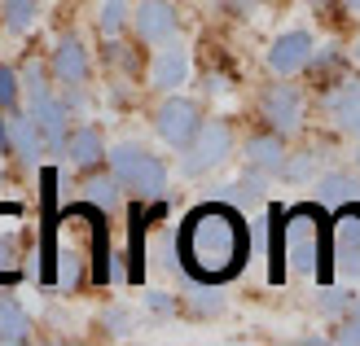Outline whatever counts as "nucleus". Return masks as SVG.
Masks as SVG:
<instances>
[{
	"instance_id": "nucleus-1",
	"label": "nucleus",
	"mask_w": 360,
	"mask_h": 346,
	"mask_svg": "<svg viewBox=\"0 0 360 346\" xmlns=\"http://www.w3.org/2000/svg\"><path fill=\"white\" fill-rule=\"evenodd\" d=\"M246 250H250V237H246L242 215L220 202L193 211L185 228H180V263L207 285L238 277L246 263Z\"/></svg>"
},
{
	"instance_id": "nucleus-2",
	"label": "nucleus",
	"mask_w": 360,
	"mask_h": 346,
	"mask_svg": "<svg viewBox=\"0 0 360 346\" xmlns=\"http://www.w3.org/2000/svg\"><path fill=\"white\" fill-rule=\"evenodd\" d=\"M110 175L119 180V189L136 193L141 202H154V197L167 193V167L163 158H154L150 149H141V145L123 140L110 149Z\"/></svg>"
},
{
	"instance_id": "nucleus-3",
	"label": "nucleus",
	"mask_w": 360,
	"mask_h": 346,
	"mask_svg": "<svg viewBox=\"0 0 360 346\" xmlns=\"http://www.w3.org/2000/svg\"><path fill=\"white\" fill-rule=\"evenodd\" d=\"M22 93H27V114H31V123L40 127L44 149L49 154H62L66 132H70V114H66L62 97H53V88H49V79H44L40 66H27L22 70Z\"/></svg>"
},
{
	"instance_id": "nucleus-4",
	"label": "nucleus",
	"mask_w": 360,
	"mask_h": 346,
	"mask_svg": "<svg viewBox=\"0 0 360 346\" xmlns=\"http://www.w3.org/2000/svg\"><path fill=\"white\" fill-rule=\"evenodd\" d=\"M277 215V250H281V263H290L295 272H316L321 267V220L312 211H290L281 220V211H273Z\"/></svg>"
},
{
	"instance_id": "nucleus-5",
	"label": "nucleus",
	"mask_w": 360,
	"mask_h": 346,
	"mask_svg": "<svg viewBox=\"0 0 360 346\" xmlns=\"http://www.w3.org/2000/svg\"><path fill=\"white\" fill-rule=\"evenodd\" d=\"M233 158V127L229 123H207L193 132V140L185 145V158H180V175H211L215 167H224V162Z\"/></svg>"
},
{
	"instance_id": "nucleus-6",
	"label": "nucleus",
	"mask_w": 360,
	"mask_h": 346,
	"mask_svg": "<svg viewBox=\"0 0 360 346\" xmlns=\"http://www.w3.org/2000/svg\"><path fill=\"white\" fill-rule=\"evenodd\" d=\"M198 127H202V110H198V101H189V97H167L154 114V132L163 136L172 149H185Z\"/></svg>"
},
{
	"instance_id": "nucleus-7",
	"label": "nucleus",
	"mask_w": 360,
	"mask_h": 346,
	"mask_svg": "<svg viewBox=\"0 0 360 346\" xmlns=\"http://www.w3.org/2000/svg\"><path fill=\"white\" fill-rule=\"evenodd\" d=\"M128 22H132V31H136V40H146V44H167V40H176V31H180V13H176L172 0H141Z\"/></svg>"
},
{
	"instance_id": "nucleus-8",
	"label": "nucleus",
	"mask_w": 360,
	"mask_h": 346,
	"mask_svg": "<svg viewBox=\"0 0 360 346\" xmlns=\"http://www.w3.org/2000/svg\"><path fill=\"white\" fill-rule=\"evenodd\" d=\"M27 259V224L18 206H0V281H18Z\"/></svg>"
},
{
	"instance_id": "nucleus-9",
	"label": "nucleus",
	"mask_w": 360,
	"mask_h": 346,
	"mask_svg": "<svg viewBox=\"0 0 360 346\" xmlns=\"http://www.w3.org/2000/svg\"><path fill=\"white\" fill-rule=\"evenodd\" d=\"M259 110H264L268 127L285 136V132H295V127L303 123V97H299V88H290V84H273V88H264Z\"/></svg>"
},
{
	"instance_id": "nucleus-10",
	"label": "nucleus",
	"mask_w": 360,
	"mask_h": 346,
	"mask_svg": "<svg viewBox=\"0 0 360 346\" xmlns=\"http://www.w3.org/2000/svg\"><path fill=\"white\" fill-rule=\"evenodd\" d=\"M312 35L308 31H285V35H277L273 40V48H268V70H273V75H299L303 66L312 62Z\"/></svg>"
},
{
	"instance_id": "nucleus-11",
	"label": "nucleus",
	"mask_w": 360,
	"mask_h": 346,
	"mask_svg": "<svg viewBox=\"0 0 360 346\" xmlns=\"http://www.w3.org/2000/svg\"><path fill=\"white\" fill-rule=\"evenodd\" d=\"M334 263L347 281L360 277V211H343L334 224Z\"/></svg>"
},
{
	"instance_id": "nucleus-12",
	"label": "nucleus",
	"mask_w": 360,
	"mask_h": 346,
	"mask_svg": "<svg viewBox=\"0 0 360 346\" xmlns=\"http://www.w3.org/2000/svg\"><path fill=\"white\" fill-rule=\"evenodd\" d=\"M185 79H189V48L176 44V40L158 44L154 62H150V84L163 88V93H172V88H180Z\"/></svg>"
},
{
	"instance_id": "nucleus-13",
	"label": "nucleus",
	"mask_w": 360,
	"mask_h": 346,
	"mask_svg": "<svg viewBox=\"0 0 360 346\" xmlns=\"http://www.w3.org/2000/svg\"><path fill=\"white\" fill-rule=\"evenodd\" d=\"M53 79L58 84H88V48L79 35H62L58 44H53Z\"/></svg>"
},
{
	"instance_id": "nucleus-14",
	"label": "nucleus",
	"mask_w": 360,
	"mask_h": 346,
	"mask_svg": "<svg viewBox=\"0 0 360 346\" xmlns=\"http://www.w3.org/2000/svg\"><path fill=\"white\" fill-rule=\"evenodd\" d=\"M326 114L338 132H356L360 136V79H343L326 93Z\"/></svg>"
},
{
	"instance_id": "nucleus-15",
	"label": "nucleus",
	"mask_w": 360,
	"mask_h": 346,
	"mask_svg": "<svg viewBox=\"0 0 360 346\" xmlns=\"http://www.w3.org/2000/svg\"><path fill=\"white\" fill-rule=\"evenodd\" d=\"M62 154L75 162L79 171H93V167L105 162V140H101V132H97L93 123H84V127H75V132H66Z\"/></svg>"
},
{
	"instance_id": "nucleus-16",
	"label": "nucleus",
	"mask_w": 360,
	"mask_h": 346,
	"mask_svg": "<svg viewBox=\"0 0 360 346\" xmlns=\"http://www.w3.org/2000/svg\"><path fill=\"white\" fill-rule=\"evenodd\" d=\"M242 154H246V167L250 171H264V175H281V167H285V140H281V132L250 136Z\"/></svg>"
},
{
	"instance_id": "nucleus-17",
	"label": "nucleus",
	"mask_w": 360,
	"mask_h": 346,
	"mask_svg": "<svg viewBox=\"0 0 360 346\" xmlns=\"http://www.w3.org/2000/svg\"><path fill=\"white\" fill-rule=\"evenodd\" d=\"M5 114H9V154H13V158H22L27 167H35V162L44 158L40 127L31 123V114H13V110H5Z\"/></svg>"
},
{
	"instance_id": "nucleus-18",
	"label": "nucleus",
	"mask_w": 360,
	"mask_h": 346,
	"mask_svg": "<svg viewBox=\"0 0 360 346\" xmlns=\"http://www.w3.org/2000/svg\"><path fill=\"white\" fill-rule=\"evenodd\" d=\"M0 342H9V346L31 342V316L13 298H0Z\"/></svg>"
},
{
	"instance_id": "nucleus-19",
	"label": "nucleus",
	"mask_w": 360,
	"mask_h": 346,
	"mask_svg": "<svg viewBox=\"0 0 360 346\" xmlns=\"http://www.w3.org/2000/svg\"><path fill=\"white\" fill-rule=\"evenodd\" d=\"M84 197H88L97 211H115V206H119V180L93 167V175L84 180Z\"/></svg>"
},
{
	"instance_id": "nucleus-20",
	"label": "nucleus",
	"mask_w": 360,
	"mask_h": 346,
	"mask_svg": "<svg viewBox=\"0 0 360 346\" xmlns=\"http://www.w3.org/2000/svg\"><path fill=\"white\" fill-rule=\"evenodd\" d=\"M0 18L13 35H27L40 18V0H0Z\"/></svg>"
},
{
	"instance_id": "nucleus-21",
	"label": "nucleus",
	"mask_w": 360,
	"mask_h": 346,
	"mask_svg": "<svg viewBox=\"0 0 360 346\" xmlns=\"http://www.w3.org/2000/svg\"><path fill=\"white\" fill-rule=\"evenodd\" d=\"M128 18H132L128 0H101V9H97V31L105 35V40H115V35L128 27Z\"/></svg>"
},
{
	"instance_id": "nucleus-22",
	"label": "nucleus",
	"mask_w": 360,
	"mask_h": 346,
	"mask_svg": "<svg viewBox=\"0 0 360 346\" xmlns=\"http://www.w3.org/2000/svg\"><path fill=\"white\" fill-rule=\"evenodd\" d=\"M316 197H321V202H330V206H347L352 197H356V180L352 175H326L316 185Z\"/></svg>"
},
{
	"instance_id": "nucleus-23",
	"label": "nucleus",
	"mask_w": 360,
	"mask_h": 346,
	"mask_svg": "<svg viewBox=\"0 0 360 346\" xmlns=\"http://www.w3.org/2000/svg\"><path fill=\"white\" fill-rule=\"evenodd\" d=\"M316 175V158L312 154H285V167H281V180H290V185H303V180Z\"/></svg>"
},
{
	"instance_id": "nucleus-24",
	"label": "nucleus",
	"mask_w": 360,
	"mask_h": 346,
	"mask_svg": "<svg viewBox=\"0 0 360 346\" xmlns=\"http://www.w3.org/2000/svg\"><path fill=\"white\" fill-rule=\"evenodd\" d=\"M18 97H22V79H18V70L0 66V110H13Z\"/></svg>"
},
{
	"instance_id": "nucleus-25",
	"label": "nucleus",
	"mask_w": 360,
	"mask_h": 346,
	"mask_svg": "<svg viewBox=\"0 0 360 346\" xmlns=\"http://www.w3.org/2000/svg\"><path fill=\"white\" fill-rule=\"evenodd\" d=\"M338 342H352V346H360V298H356V302H347L343 320H338Z\"/></svg>"
},
{
	"instance_id": "nucleus-26",
	"label": "nucleus",
	"mask_w": 360,
	"mask_h": 346,
	"mask_svg": "<svg viewBox=\"0 0 360 346\" xmlns=\"http://www.w3.org/2000/svg\"><path fill=\"white\" fill-rule=\"evenodd\" d=\"M347 294H338V289H326V294H321V312H330V316H338V312H347Z\"/></svg>"
},
{
	"instance_id": "nucleus-27",
	"label": "nucleus",
	"mask_w": 360,
	"mask_h": 346,
	"mask_svg": "<svg viewBox=\"0 0 360 346\" xmlns=\"http://www.w3.org/2000/svg\"><path fill=\"white\" fill-rule=\"evenodd\" d=\"M0 154H9V114L0 110Z\"/></svg>"
},
{
	"instance_id": "nucleus-28",
	"label": "nucleus",
	"mask_w": 360,
	"mask_h": 346,
	"mask_svg": "<svg viewBox=\"0 0 360 346\" xmlns=\"http://www.w3.org/2000/svg\"><path fill=\"white\" fill-rule=\"evenodd\" d=\"M150 307L154 312H172V298L167 294H150Z\"/></svg>"
},
{
	"instance_id": "nucleus-29",
	"label": "nucleus",
	"mask_w": 360,
	"mask_h": 346,
	"mask_svg": "<svg viewBox=\"0 0 360 346\" xmlns=\"http://www.w3.org/2000/svg\"><path fill=\"white\" fill-rule=\"evenodd\" d=\"M343 5H347V9H356V13H360V0H343Z\"/></svg>"
},
{
	"instance_id": "nucleus-30",
	"label": "nucleus",
	"mask_w": 360,
	"mask_h": 346,
	"mask_svg": "<svg viewBox=\"0 0 360 346\" xmlns=\"http://www.w3.org/2000/svg\"><path fill=\"white\" fill-rule=\"evenodd\" d=\"M352 53H356V62H360V40H356V48H352Z\"/></svg>"
},
{
	"instance_id": "nucleus-31",
	"label": "nucleus",
	"mask_w": 360,
	"mask_h": 346,
	"mask_svg": "<svg viewBox=\"0 0 360 346\" xmlns=\"http://www.w3.org/2000/svg\"><path fill=\"white\" fill-rule=\"evenodd\" d=\"M0 185H5V167H0Z\"/></svg>"
},
{
	"instance_id": "nucleus-32",
	"label": "nucleus",
	"mask_w": 360,
	"mask_h": 346,
	"mask_svg": "<svg viewBox=\"0 0 360 346\" xmlns=\"http://www.w3.org/2000/svg\"><path fill=\"white\" fill-rule=\"evenodd\" d=\"M308 5H316V0H308Z\"/></svg>"
}]
</instances>
